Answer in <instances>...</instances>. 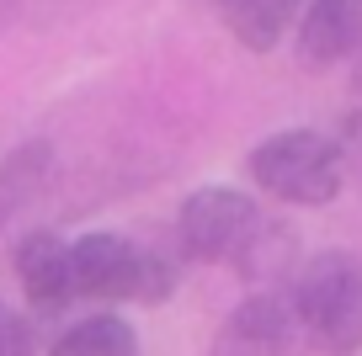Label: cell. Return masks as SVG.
Listing matches in <instances>:
<instances>
[{
    "label": "cell",
    "instance_id": "cell-1",
    "mask_svg": "<svg viewBox=\"0 0 362 356\" xmlns=\"http://www.w3.org/2000/svg\"><path fill=\"white\" fill-rule=\"evenodd\" d=\"M288 309H293L298 340H309L320 356L362 351V266L341 250L309 256L288 277Z\"/></svg>",
    "mask_w": 362,
    "mask_h": 356
},
{
    "label": "cell",
    "instance_id": "cell-2",
    "mask_svg": "<svg viewBox=\"0 0 362 356\" xmlns=\"http://www.w3.org/2000/svg\"><path fill=\"white\" fill-rule=\"evenodd\" d=\"M245 170L272 202H288V208H325V202H336L341 181H346V160H341L336 138L320 128L267 134L245 155Z\"/></svg>",
    "mask_w": 362,
    "mask_h": 356
},
{
    "label": "cell",
    "instance_id": "cell-3",
    "mask_svg": "<svg viewBox=\"0 0 362 356\" xmlns=\"http://www.w3.org/2000/svg\"><path fill=\"white\" fill-rule=\"evenodd\" d=\"M261 208L235 186H197L176 213V256L192 266H229L256 234Z\"/></svg>",
    "mask_w": 362,
    "mask_h": 356
},
{
    "label": "cell",
    "instance_id": "cell-4",
    "mask_svg": "<svg viewBox=\"0 0 362 356\" xmlns=\"http://www.w3.org/2000/svg\"><path fill=\"white\" fill-rule=\"evenodd\" d=\"M144 277V245L112 229H90L69 239V292L102 303H139Z\"/></svg>",
    "mask_w": 362,
    "mask_h": 356
},
{
    "label": "cell",
    "instance_id": "cell-5",
    "mask_svg": "<svg viewBox=\"0 0 362 356\" xmlns=\"http://www.w3.org/2000/svg\"><path fill=\"white\" fill-rule=\"evenodd\" d=\"M214 356H298V324L288 309V292L267 287L235 303L214 340Z\"/></svg>",
    "mask_w": 362,
    "mask_h": 356
},
{
    "label": "cell",
    "instance_id": "cell-6",
    "mask_svg": "<svg viewBox=\"0 0 362 356\" xmlns=\"http://www.w3.org/2000/svg\"><path fill=\"white\" fill-rule=\"evenodd\" d=\"M298 64L330 69L362 54V0H309L298 11Z\"/></svg>",
    "mask_w": 362,
    "mask_h": 356
},
{
    "label": "cell",
    "instance_id": "cell-7",
    "mask_svg": "<svg viewBox=\"0 0 362 356\" xmlns=\"http://www.w3.org/2000/svg\"><path fill=\"white\" fill-rule=\"evenodd\" d=\"M11 271L22 282L27 303H37V309H64L75 298L69 292V239H59L54 229L22 234L11 250Z\"/></svg>",
    "mask_w": 362,
    "mask_h": 356
},
{
    "label": "cell",
    "instance_id": "cell-8",
    "mask_svg": "<svg viewBox=\"0 0 362 356\" xmlns=\"http://www.w3.org/2000/svg\"><path fill=\"white\" fill-rule=\"evenodd\" d=\"M293 261H298V239H293V229L261 213L256 234L245 239V250H240L229 266H235V271H240V277H245L256 292H267V287H283V282L298 271Z\"/></svg>",
    "mask_w": 362,
    "mask_h": 356
},
{
    "label": "cell",
    "instance_id": "cell-9",
    "mask_svg": "<svg viewBox=\"0 0 362 356\" xmlns=\"http://www.w3.org/2000/svg\"><path fill=\"white\" fill-rule=\"evenodd\" d=\"M298 6H304V0H218L214 11H218V22L229 27V37H235L240 48L272 54V48L283 43V32L298 22Z\"/></svg>",
    "mask_w": 362,
    "mask_h": 356
},
{
    "label": "cell",
    "instance_id": "cell-10",
    "mask_svg": "<svg viewBox=\"0 0 362 356\" xmlns=\"http://www.w3.org/2000/svg\"><path fill=\"white\" fill-rule=\"evenodd\" d=\"M48 356H144V351H139V330L123 314H86L48 340Z\"/></svg>",
    "mask_w": 362,
    "mask_h": 356
},
{
    "label": "cell",
    "instance_id": "cell-11",
    "mask_svg": "<svg viewBox=\"0 0 362 356\" xmlns=\"http://www.w3.org/2000/svg\"><path fill=\"white\" fill-rule=\"evenodd\" d=\"M48 170H54V149H48L43 138L16 144L11 155L0 160V229H6L22 208H33V202L43 197Z\"/></svg>",
    "mask_w": 362,
    "mask_h": 356
},
{
    "label": "cell",
    "instance_id": "cell-12",
    "mask_svg": "<svg viewBox=\"0 0 362 356\" xmlns=\"http://www.w3.org/2000/svg\"><path fill=\"white\" fill-rule=\"evenodd\" d=\"M181 282V256L165 245H144V277H139V303H165Z\"/></svg>",
    "mask_w": 362,
    "mask_h": 356
},
{
    "label": "cell",
    "instance_id": "cell-13",
    "mask_svg": "<svg viewBox=\"0 0 362 356\" xmlns=\"http://www.w3.org/2000/svg\"><path fill=\"white\" fill-rule=\"evenodd\" d=\"M336 149H341V160H346V165L362 170V107L346 112V123H341V134H336Z\"/></svg>",
    "mask_w": 362,
    "mask_h": 356
},
{
    "label": "cell",
    "instance_id": "cell-14",
    "mask_svg": "<svg viewBox=\"0 0 362 356\" xmlns=\"http://www.w3.org/2000/svg\"><path fill=\"white\" fill-rule=\"evenodd\" d=\"M0 356H6V303H0Z\"/></svg>",
    "mask_w": 362,
    "mask_h": 356
},
{
    "label": "cell",
    "instance_id": "cell-15",
    "mask_svg": "<svg viewBox=\"0 0 362 356\" xmlns=\"http://www.w3.org/2000/svg\"><path fill=\"white\" fill-rule=\"evenodd\" d=\"M11 6H16V0H0V27H6V16H11Z\"/></svg>",
    "mask_w": 362,
    "mask_h": 356
},
{
    "label": "cell",
    "instance_id": "cell-16",
    "mask_svg": "<svg viewBox=\"0 0 362 356\" xmlns=\"http://www.w3.org/2000/svg\"><path fill=\"white\" fill-rule=\"evenodd\" d=\"M187 6H208V11H214V6H218V0H187Z\"/></svg>",
    "mask_w": 362,
    "mask_h": 356
},
{
    "label": "cell",
    "instance_id": "cell-17",
    "mask_svg": "<svg viewBox=\"0 0 362 356\" xmlns=\"http://www.w3.org/2000/svg\"><path fill=\"white\" fill-rule=\"evenodd\" d=\"M59 6H69V11H75V0H59Z\"/></svg>",
    "mask_w": 362,
    "mask_h": 356
}]
</instances>
